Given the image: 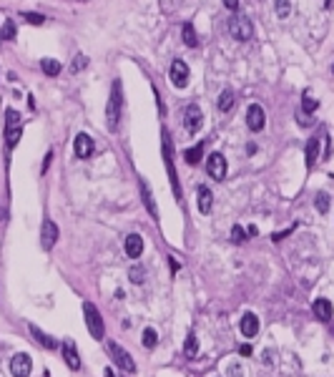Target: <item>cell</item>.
Wrapping results in <instances>:
<instances>
[{"mask_svg":"<svg viewBox=\"0 0 334 377\" xmlns=\"http://www.w3.org/2000/svg\"><path fill=\"white\" fill-rule=\"evenodd\" d=\"M224 5H226L229 10H236V8H239V0H224Z\"/></svg>","mask_w":334,"mask_h":377,"instance_id":"ab89813d","label":"cell"},{"mask_svg":"<svg viewBox=\"0 0 334 377\" xmlns=\"http://www.w3.org/2000/svg\"><path fill=\"white\" fill-rule=\"evenodd\" d=\"M231 241L234 244H244L246 241V232H244L239 224H234V229H231Z\"/></svg>","mask_w":334,"mask_h":377,"instance_id":"1f68e13d","label":"cell"},{"mask_svg":"<svg viewBox=\"0 0 334 377\" xmlns=\"http://www.w3.org/2000/svg\"><path fill=\"white\" fill-rule=\"evenodd\" d=\"M204 146H206V141H199L194 148H186V151H183L186 164H199V161H201V156H204Z\"/></svg>","mask_w":334,"mask_h":377,"instance_id":"44dd1931","label":"cell"},{"mask_svg":"<svg viewBox=\"0 0 334 377\" xmlns=\"http://www.w3.org/2000/svg\"><path fill=\"white\" fill-rule=\"evenodd\" d=\"M211 206H213L211 191L206 186H199V211L201 214H211Z\"/></svg>","mask_w":334,"mask_h":377,"instance_id":"ac0fdd59","label":"cell"},{"mask_svg":"<svg viewBox=\"0 0 334 377\" xmlns=\"http://www.w3.org/2000/svg\"><path fill=\"white\" fill-rule=\"evenodd\" d=\"M317 159H319V141H317V139H312V141L306 144V151H304V161H306V169H312V166L317 164Z\"/></svg>","mask_w":334,"mask_h":377,"instance_id":"d6986e66","label":"cell"},{"mask_svg":"<svg viewBox=\"0 0 334 377\" xmlns=\"http://www.w3.org/2000/svg\"><path fill=\"white\" fill-rule=\"evenodd\" d=\"M246 123H249L251 131H261V128H264L267 118H264V108H261L259 103H251V106L246 108Z\"/></svg>","mask_w":334,"mask_h":377,"instance_id":"30bf717a","label":"cell"},{"mask_svg":"<svg viewBox=\"0 0 334 377\" xmlns=\"http://www.w3.org/2000/svg\"><path fill=\"white\" fill-rule=\"evenodd\" d=\"M88 65V58L86 56H76V63H70V73H78V71H83Z\"/></svg>","mask_w":334,"mask_h":377,"instance_id":"e575fe53","label":"cell"},{"mask_svg":"<svg viewBox=\"0 0 334 377\" xmlns=\"http://www.w3.org/2000/svg\"><path fill=\"white\" fill-rule=\"evenodd\" d=\"M83 315H86V324H88V332L93 335V340H103V335H106V327H103L101 312L93 307L91 302H86V304H83Z\"/></svg>","mask_w":334,"mask_h":377,"instance_id":"3957f363","label":"cell"},{"mask_svg":"<svg viewBox=\"0 0 334 377\" xmlns=\"http://www.w3.org/2000/svg\"><path fill=\"white\" fill-rule=\"evenodd\" d=\"M294 232V227L292 229H284V232H279V234H272V241H279V239H284V236H289V234Z\"/></svg>","mask_w":334,"mask_h":377,"instance_id":"8d00e7d4","label":"cell"},{"mask_svg":"<svg viewBox=\"0 0 334 377\" xmlns=\"http://www.w3.org/2000/svg\"><path fill=\"white\" fill-rule=\"evenodd\" d=\"M31 335H33V337H35V340H38V342H40V345H43L45 349H56V347H58V342H56V340H53L51 335L40 332V329H38L35 324H31Z\"/></svg>","mask_w":334,"mask_h":377,"instance_id":"ffe728a7","label":"cell"},{"mask_svg":"<svg viewBox=\"0 0 334 377\" xmlns=\"http://www.w3.org/2000/svg\"><path fill=\"white\" fill-rule=\"evenodd\" d=\"M161 139H163V161H166L169 181H171V189H174L176 199L181 202V186H179V174H176V169H174V156H171V139H169V131H161Z\"/></svg>","mask_w":334,"mask_h":377,"instance_id":"6da1fadb","label":"cell"},{"mask_svg":"<svg viewBox=\"0 0 334 377\" xmlns=\"http://www.w3.org/2000/svg\"><path fill=\"white\" fill-rule=\"evenodd\" d=\"M201 123H204L201 108H199L196 103H188L186 111H183V126H186V131H188V134H199Z\"/></svg>","mask_w":334,"mask_h":377,"instance_id":"52a82bcc","label":"cell"},{"mask_svg":"<svg viewBox=\"0 0 334 377\" xmlns=\"http://www.w3.org/2000/svg\"><path fill=\"white\" fill-rule=\"evenodd\" d=\"M242 335L244 337H256L259 335V317L256 315H251V312H246L242 317Z\"/></svg>","mask_w":334,"mask_h":377,"instance_id":"9a60e30c","label":"cell"},{"mask_svg":"<svg viewBox=\"0 0 334 377\" xmlns=\"http://www.w3.org/2000/svg\"><path fill=\"white\" fill-rule=\"evenodd\" d=\"M128 277H131V279H133L136 284H144V269H141V267L131 269V272H128Z\"/></svg>","mask_w":334,"mask_h":377,"instance_id":"d590c367","label":"cell"},{"mask_svg":"<svg viewBox=\"0 0 334 377\" xmlns=\"http://www.w3.org/2000/svg\"><path fill=\"white\" fill-rule=\"evenodd\" d=\"M239 352H242L244 357H249V354H251V347H249V345H242V349H239Z\"/></svg>","mask_w":334,"mask_h":377,"instance_id":"60d3db41","label":"cell"},{"mask_svg":"<svg viewBox=\"0 0 334 377\" xmlns=\"http://www.w3.org/2000/svg\"><path fill=\"white\" fill-rule=\"evenodd\" d=\"M20 134H23V126L20 128H5V141H8V148H15L18 141H20Z\"/></svg>","mask_w":334,"mask_h":377,"instance_id":"484cf974","label":"cell"},{"mask_svg":"<svg viewBox=\"0 0 334 377\" xmlns=\"http://www.w3.org/2000/svg\"><path fill=\"white\" fill-rule=\"evenodd\" d=\"M121 106H123L121 81H113V91H111L108 108H106V121H108V128H116V126H118V118H121Z\"/></svg>","mask_w":334,"mask_h":377,"instance_id":"7a4b0ae2","label":"cell"},{"mask_svg":"<svg viewBox=\"0 0 334 377\" xmlns=\"http://www.w3.org/2000/svg\"><path fill=\"white\" fill-rule=\"evenodd\" d=\"M181 33H183V43H186L188 48H194V46L199 43V40H196V30H194V26H191V23H186Z\"/></svg>","mask_w":334,"mask_h":377,"instance_id":"4316f807","label":"cell"},{"mask_svg":"<svg viewBox=\"0 0 334 377\" xmlns=\"http://www.w3.org/2000/svg\"><path fill=\"white\" fill-rule=\"evenodd\" d=\"M169 76H171V83L176 88H186V83H188V65L183 60H174Z\"/></svg>","mask_w":334,"mask_h":377,"instance_id":"9c48e42d","label":"cell"},{"mask_svg":"<svg viewBox=\"0 0 334 377\" xmlns=\"http://www.w3.org/2000/svg\"><path fill=\"white\" fill-rule=\"evenodd\" d=\"M317 209H319V214H327L329 211V194H324V191L317 194Z\"/></svg>","mask_w":334,"mask_h":377,"instance_id":"4dcf8cb0","label":"cell"},{"mask_svg":"<svg viewBox=\"0 0 334 377\" xmlns=\"http://www.w3.org/2000/svg\"><path fill=\"white\" fill-rule=\"evenodd\" d=\"M0 38H3V40H13V38H15V23H13V20H5V26L0 30Z\"/></svg>","mask_w":334,"mask_h":377,"instance_id":"f546056e","label":"cell"},{"mask_svg":"<svg viewBox=\"0 0 334 377\" xmlns=\"http://www.w3.org/2000/svg\"><path fill=\"white\" fill-rule=\"evenodd\" d=\"M183 354H186L188 360L199 354V340H196V335H188V337H186V345H183Z\"/></svg>","mask_w":334,"mask_h":377,"instance_id":"cb8c5ba5","label":"cell"},{"mask_svg":"<svg viewBox=\"0 0 334 377\" xmlns=\"http://www.w3.org/2000/svg\"><path fill=\"white\" fill-rule=\"evenodd\" d=\"M138 191H141V199H144V206H146V211H149L153 219H156V216H158V209H156V202H153L151 191H149V186H146V181H144V179L138 181Z\"/></svg>","mask_w":334,"mask_h":377,"instance_id":"2e32d148","label":"cell"},{"mask_svg":"<svg viewBox=\"0 0 334 377\" xmlns=\"http://www.w3.org/2000/svg\"><path fill=\"white\" fill-rule=\"evenodd\" d=\"M23 18H26L31 26H43V23H45V18H43L40 13H23Z\"/></svg>","mask_w":334,"mask_h":377,"instance_id":"836d02e7","label":"cell"},{"mask_svg":"<svg viewBox=\"0 0 334 377\" xmlns=\"http://www.w3.org/2000/svg\"><path fill=\"white\" fill-rule=\"evenodd\" d=\"M229 33H231L236 40H251V35H254V26H251V20H249V18L236 15V18H231V20H229Z\"/></svg>","mask_w":334,"mask_h":377,"instance_id":"277c9868","label":"cell"},{"mask_svg":"<svg viewBox=\"0 0 334 377\" xmlns=\"http://www.w3.org/2000/svg\"><path fill=\"white\" fill-rule=\"evenodd\" d=\"M31 367H33V362L26 352H18V354L10 360V375L13 377H28L31 375Z\"/></svg>","mask_w":334,"mask_h":377,"instance_id":"ba28073f","label":"cell"},{"mask_svg":"<svg viewBox=\"0 0 334 377\" xmlns=\"http://www.w3.org/2000/svg\"><path fill=\"white\" fill-rule=\"evenodd\" d=\"M229 375H231V377H244L239 365H229Z\"/></svg>","mask_w":334,"mask_h":377,"instance_id":"74e56055","label":"cell"},{"mask_svg":"<svg viewBox=\"0 0 334 377\" xmlns=\"http://www.w3.org/2000/svg\"><path fill=\"white\" fill-rule=\"evenodd\" d=\"M40 68H43L45 76H58V73H61V63L53 60V58H43L40 60Z\"/></svg>","mask_w":334,"mask_h":377,"instance_id":"7402d4cb","label":"cell"},{"mask_svg":"<svg viewBox=\"0 0 334 377\" xmlns=\"http://www.w3.org/2000/svg\"><path fill=\"white\" fill-rule=\"evenodd\" d=\"M314 315L322 322H329L332 319V302L329 299H317L314 302Z\"/></svg>","mask_w":334,"mask_h":377,"instance_id":"e0dca14e","label":"cell"},{"mask_svg":"<svg viewBox=\"0 0 334 377\" xmlns=\"http://www.w3.org/2000/svg\"><path fill=\"white\" fill-rule=\"evenodd\" d=\"M169 264H171V272H176V269H179V261L174 259V257H171V259H169Z\"/></svg>","mask_w":334,"mask_h":377,"instance_id":"b9f144b4","label":"cell"},{"mask_svg":"<svg viewBox=\"0 0 334 377\" xmlns=\"http://www.w3.org/2000/svg\"><path fill=\"white\" fill-rule=\"evenodd\" d=\"M106 377H113V372H111V370H106Z\"/></svg>","mask_w":334,"mask_h":377,"instance_id":"7bdbcfd3","label":"cell"},{"mask_svg":"<svg viewBox=\"0 0 334 377\" xmlns=\"http://www.w3.org/2000/svg\"><path fill=\"white\" fill-rule=\"evenodd\" d=\"M332 71H334V68H332Z\"/></svg>","mask_w":334,"mask_h":377,"instance_id":"ee69618b","label":"cell"},{"mask_svg":"<svg viewBox=\"0 0 334 377\" xmlns=\"http://www.w3.org/2000/svg\"><path fill=\"white\" fill-rule=\"evenodd\" d=\"M126 254L131 259H138L144 254V236L141 234H128L126 236Z\"/></svg>","mask_w":334,"mask_h":377,"instance_id":"4fadbf2b","label":"cell"},{"mask_svg":"<svg viewBox=\"0 0 334 377\" xmlns=\"http://www.w3.org/2000/svg\"><path fill=\"white\" fill-rule=\"evenodd\" d=\"M206 174L211 176L213 181H221L226 176V159H224V153L213 151V153L206 156Z\"/></svg>","mask_w":334,"mask_h":377,"instance_id":"5b68a950","label":"cell"},{"mask_svg":"<svg viewBox=\"0 0 334 377\" xmlns=\"http://www.w3.org/2000/svg\"><path fill=\"white\" fill-rule=\"evenodd\" d=\"M23 121H20V114L15 108H8L5 111V128H20Z\"/></svg>","mask_w":334,"mask_h":377,"instance_id":"603a6c76","label":"cell"},{"mask_svg":"<svg viewBox=\"0 0 334 377\" xmlns=\"http://www.w3.org/2000/svg\"><path fill=\"white\" fill-rule=\"evenodd\" d=\"M63 360H65V365L70 367V370H81V357H78V349L73 342H63Z\"/></svg>","mask_w":334,"mask_h":377,"instance_id":"5bb4252c","label":"cell"},{"mask_svg":"<svg viewBox=\"0 0 334 377\" xmlns=\"http://www.w3.org/2000/svg\"><path fill=\"white\" fill-rule=\"evenodd\" d=\"M73 151H76L78 159H88L93 153V139L88 134H78L76 141H73Z\"/></svg>","mask_w":334,"mask_h":377,"instance_id":"7c38bea8","label":"cell"},{"mask_svg":"<svg viewBox=\"0 0 334 377\" xmlns=\"http://www.w3.org/2000/svg\"><path fill=\"white\" fill-rule=\"evenodd\" d=\"M56 241H58V227L51 219H45L43 229H40V244H43V249H53Z\"/></svg>","mask_w":334,"mask_h":377,"instance_id":"8fae6325","label":"cell"},{"mask_svg":"<svg viewBox=\"0 0 334 377\" xmlns=\"http://www.w3.org/2000/svg\"><path fill=\"white\" fill-rule=\"evenodd\" d=\"M141 340H144V347L151 349V347H156V342H158V335H156V329H153V327H146Z\"/></svg>","mask_w":334,"mask_h":377,"instance_id":"83f0119b","label":"cell"},{"mask_svg":"<svg viewBox=\"0 0 334 377\" xmlns=\"http://www.w3.org/2000/svg\"><path fill=\"white\" fill-rule=\"evenodd\" d=\"M216 106H219V111H229V108L234 106V93H231V91H221Z\"/></svg>","mask_w":334,"mask_h":377,"instance_id":"d4e9b609","label":"cell"},{"mask_svg":"<svg viewBox=\"0 0 334 377\" xmlns=\"http://www.w3.org/2000/svg\"><path fill=\"white\" fill-rule=\"evenodd\" d=\"M51 161H53V151H48V153H45V161H43V174L48 171V166H51Z\"/></svg>","mask_w":334,"mask_h":377,"instance_id":"f35d334b","label":"cell"},{"mask_svg":"<svg viewBox=\"0 0 334 377\" xmlns=\"http://www.w3.org/2000/svg\"><path fill=\"white\" fill-rule=\"evenodd\" d=\"M317 108H319V101H314V98H312V96H304V103H302V114H306V116H309V114H314V111H317Z\"/></svg>","mask_w":334,"mask_h":377,"instance_id":"f1b7e54d","label":"cell"},{"mask_svg":"<svg viewBox=\"0 0 334 377\" xmlns=\"http://www.w3.org/2000/svg\"><path fill=\"white\" fill-rule=\"evenodd\" d=\"M274 5H276V15L279 18H287L289 15V0H274Z\"/></svg>","mask_w":334,"mask_h":377,"instance_id":"d6a6232c","label":"cell"},{"mask_svg":"<svg viewBox=\"0 0 334 377\" xmlns=\"http://www.w3.org/2000/svg\"><path fill=\"white\" fill-rule=\"evenodd\" d=\"M108 349H111V357H113V362L121 367L123 372H136V362H133V357H131V354H128V352H126L121 345L111 342V345H108Z\"/></svg>","mask_w":334,"mask_h":377,"instance_id":"8992f818","label":"cell"}]
</instances>
